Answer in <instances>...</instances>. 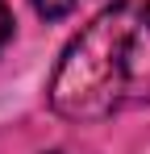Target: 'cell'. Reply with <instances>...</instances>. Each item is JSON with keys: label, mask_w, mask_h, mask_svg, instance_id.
I'll return each mask as SVG.
<instances>
[{"label": "cell", "mask_w": 150, "mask_h": 154, "mask_svg": "<svg viewBox=\"0 0 150 154\" xmlns=\"http://www.w3.org/2000/svg\"><path fill=\"white\" fill-rule=\"evenodd\" d=\"M46 96L67 121H100L150 100V0H117L96 13L67 42Z\"/></svg>", "instance_id": "cell-1"}, {"label": "cell", "mask_w": 150, "mask_h": 154, "mask_svg": "<svg viewBox=\"0 0 150 154\" xmlns=\"http://www.w3.org/2000/svg\"><path fill=\"white\" fill-rule=\"evenodd\" d=\"M33 4V13L42 17V21H63V17H71L75 0H29Z\"/></svg>", "instance_id": "cell-2"}, {"label": "cell", "mask_w": 150, "mask_h": 154, "mask_svg": "<svg viewBox=\"0 0 150 154\" xmlns=\"http://www.w3.org/2000/svg\"><path fill=\"white\" fill-rule=\"evenodd\" d=\"M8 42H13V8L0 0V50H4Z\"/></svg>", "instance_id": "cell-3"}]
</instances>
